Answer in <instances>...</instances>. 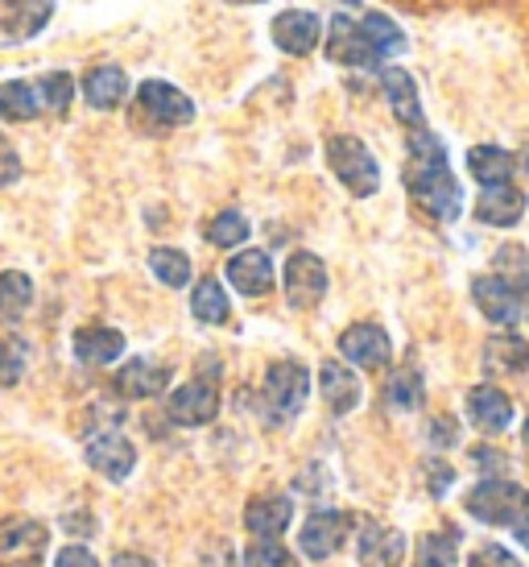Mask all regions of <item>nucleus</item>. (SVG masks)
I'll list each match as a JSON object with an SVG mask.
<instances>
[{"mask_svg":"<svg viewBox=\"0 0 529 567\" xmlns=\"http://www.w3.org/2000/svg\"><path fill=\"white\" fill-rule=\"evenodd\" d=\"M409 199L422 216H431L435 224H452L464 212V190L455 183V174L447 171V150L431 128H409Z\"/></svg>","mask_w":529,"mask_h":567,"instance_id":"nucleus-1","label":"nucleus"},{"mask_svg":"<svg viewBox=\"0 0 529 567\" xmlns=\"http://www.w3.org/2000/svg\"><path fill=\"white\" fill-rule=\"evenodd\" d=\"M405 50V33L393 25L390 17L369 13L352 21V17H335L328 33L331 63L343 66H381V59H393Z\"/></svg>","mask_w":529,"mask_h":567,"instance_id":"nucleus-2","label":"nucleus"},{"mask_svg":"<svg viewBox=\"0 0 529 567\" xmlns=\"http://www.w3.org/2000/svg\"><path fill=\"white\" fill-rule=\"evenodd\" d=\"M307 398H311V373H307V364L273 361L264 369L261 394L252 398V406L264 419V426H286L302 414Z\"/></svg>","mask_w":529,"mask_h":567,"instance_id":"nucleus-3","label":"nucleus"},{"mask_svg":"<svg viewBox=\"0 0 529 567\" xmlns=\"http://www.w3.org/2000/svg\"><path fill=\"white\" fill-rule=\"evenodd\" d=\"M195 121V104L166 80H145L137 87V104H133V125L149 128V133H174L178 125Z\"/></svg>","mask_w":529,"mask_h":567,"instance_id":"nucleus-4","label":"nucleus"},{"mask_svg":"<svg viewBox=\"0 0 529 567\" xmlns=\"http://www.w3.org/2000/svg\"><path fill=\"white\" fill-rule=\"evenodd\" d=\"M328 166L356 199H369V195L381 190V166H376L373 150L360 142V137H352V133L328 137Z\"/></svg>","mask_w":529,"mask_h":567,"instance_id":"nucleus-5","label":"nucleus"},{"mask_svg":"<svg viewBox=\"0 0 529 567\" xmlns=\"http://www.w3.org/2000/svg\"><path fill=\"white\" fill-rule=\"evenodd\" d=\"M467 514L471 518L488 522V526H514L521 514L529 509V493L517 481H505V476H488L476 488H467Z\"/></svg>","mask_w":529,"mask_h":567,"instance_id":"nucleus-6","label":"nucleus"},{"mask_svg":"<svg viewBox=\"0 0 529 567\" xmlns=\"http://www.w3.org/2000/svg\"><path fill=\"white\" fill-rule=\"evenodd\" d=\"M50 547V526L38 518L0 522V567H42Z\"/></svg>","mask_w":529,"mask_h":567,"instance_id":"nucleus-7","label":"nucleus"},{"mask_svg":"<svg viewBox=\"0 0 529 567\" xmlns=\"http://www.w3.org/2000/svg\"><path fill=\"white\" fill-rule=\"evenodd\" d=\"M54 0H0V50L25 47L50 25Z\"/></svg>","mask_w":529,"mask_h":567,"instance_id":"nucleus-8","label":"nucleus"},{"mask_svg":"<svg viewBox=\"0 0 529 567\" xmlns=\"http://www.w3.org/2000/svg\"><path fill=\"white\" fill-rule=\"evenodd\" d=\"M286 302L294 307V311H311L323 302L328 295V266L314 257V252H294L290 261H286Z\"/></svg>","mask_w":529,"mask_h":567,"instance_id":"nucleus-9","label":"nucleus"},{"mask_svg":"<svg viewBox=\"0 0 529 567\" xmlns=\"http://www.w3.org/2000/svg\"><path fill=\"white\" fill-rule=\"evenodd\" d=\"M83 456H87V464H92L95 473L108 476V481H125L137 468V447L125 435H116V431H95V435H87Z\"/></svg>","mask_w":529,"mask_h":567,"instance_id":"nucleus-10","label":"nucleus"},{"mask_svg":"<svg viewBox=\"0 0 529 567\" xmlns=\"http://www.w3.org/2000/svg\"><path fill=\"white\" fill-rule=\"evenodd\" d=\"M352 535V514H340V509H314L302 535H298V547L311 555V559H331V555L343 547V538Z\"/></svg>","mask_w":529,"mask_h":567,"instance_id":"nucleus-11","label":"nucleus"},{"mask_svg":"<svg viewBox=\"0 0 529 567\" xmlns=\"http://www.w3.org/2000/svg\"><path fill=\"white\" fill-rule=\"evenodd\" d=\"M178 426H207L219 414V390L207 385V381H187L170 394V406H166Z\"/></svg>","mask_w":529,"mask_h":567,"instance_id":"nucleus-12","label":"nucleus"},{"mask_svg":"<svg viewBox=\"0 0 529 567\" xmlns=\"http://www.w3.org/2000/svg\"><path fill=\"white\" fill-rule=\"evenodd\" d=\"M273 42L294 59L314 54V47L323 42V21L307 9H286L281 17H273Z\"/></svg>","mask_w":529,"mask_h":567,"instance_id":"nucleus-13","label":"nucleus"},{"mask_svg":"<svg viewBox=\"0 0 529 567\" xmlns=\"http://www.w3.org/2000/svg\"><path fill=\"white\" fill-rule=\"evenodd\" d=\"M340 352L360 369H373L381 373L390 364V336L376 328V323H352L340 336Z\"/></svg>","mask_w":529,"mask_h":567,"instance_id":"nucleus-14","label":"nucleus"},{"mask_svg":"<svg viewBox=\"0 0 529 567\" xmlns=\"http://www.w3.org/2000/svg\"><path fill=\"white\" fill-rule=\"evenodd\" d=\"M360 567H402L405 559V535L397 526H385V522H369L360 530V547H356Z\"/></svg>","mask_w":529,"mask_h":567,"instance_id":"nucleus-15","label":"nucleus"},{"mask_svg":"<svg viewBox=\"0 0 529 567\" xmlns=\"http://www.w3.org/2000/svg\"><path fill=\"white\" fill-rule=\"evenodd\" d=\"M471 299L480 307V316L492 319V323H517V316H521V290L509 286L505 278H497V274L476 278L471 282Z\"/></svg>","mask_w":529,"mask_h":567,"instance_id":"nucleus-16","label":"nucleus"},{"mask_svg":"<svg viewBox=\"0 0 529 567\" xmlns=\"http://www.w3.org/2000/svg\"><path fill=\"white\" fill-rule=\"evenodd\" d=\"M467 419L484 435H500L514 423V402L509 394H500L497 385H476V390H467Z\"/></svg>","mask_w":529,"mask_h":567,"instance_id":"nucleus-17","label":"nucleus"},{"mask_svg":"<svg viewBox=\"0 0 529 567\" xmlns=\"http://www.w3.org/2000/svg\"><path fill=\"white\" fill-rule=\"evenodd\" d=\"M290 518H294V505L281 493H261V497H252L245 505V530L257 538H281Z\"/></svg>","mask_w":529,"mask_h":567,"instance_id":"nucleus-18","label":"nucleus"},{"mask_svg":"<svg viewBox=\"0 0 529 567\" xmlns=\"http://www.w3.org/2000/svg\"><path fill=\"white\" fill-rule=\"evenodd\" d=\"M228 282H232L245 299L269 295V290H273V261H269V252H261V249L236 252L232 261H228Z\"/></svg>","mask_w":529,"mask_h":567,"instance_id":"nucleus-19","label":"nucleus"},{"mask_svg":"<svg viewBox=\"0 0 529 567\" xmlns=\"http://www.w3.org/2000/svg\"><path fill=\"white\" fill-rule=\"evenodd\" d=\"M381 92H385L393 116H397L405 128L426 125V121H422V104H418V83H414L409 71H402V66H385V71H381Z\"/></svg>","mask_w":529,"mask_h":567,"instance_id":"nucleus-20","label":"nucleus"},{"mask_svg":"<svg viewBox=\"0 0 529 567\" xmlns=\"http://www.w3.org/2000/svg\"><path fill=\"white\" fill-rule=\"evenodd\" d=\"M170 364H162V361H145V357H137V361H128L121 373H116V394H125V398H157L166 385H170Z\"/></svg>","mask_w":529,"mask_h":567,"instance_id":"nucleus-21","label":"nucleus"},{"mask_svg":"<svg viewBox=\"0 0 529 567\" xmlns=\"http://www.w3.org/2000/svg\"><path fill=\"white\" fill-rule=\"evenodd\" d=\"M526 207H529L526 190L500 183V187H488L480 195V204H476V220L492 224V228H514V224L526 216Z\"/></svg>","mask_w":529,"mask_h":567,"instance_id":"nucleus-22","label":"nucleus"},{"mask_svg":"<svg viewBox=\"0 0 529 567\" xmlns=\"http://www.w3.org/2000/svg\"><path fill=\"white\" fill-rule=\"evenodd\" d=\"M83 100L100 112L121 109L128 100V75L121 66H92V71L83 75Z\"/></svg>","mask_w":529,"mask_h":567,"instance_id":"nucleus-23","label":"nucleus"},{"mask_svg":"<svg viewBox=\"0 0 529 567\" xmlns=\"http://www.w3.org/2000/svg\"><path fill=\"white\" fill-rule=\"evenodd\" d=\"M319 390H323V402L331 406V414H348V410L360 406V378L340 361H323Z\"/></svg>","mask_w":529,"mask_h":567,"instance_id":"nucleus-24","label":"nucleus"},{"mask_svg":"<svg viewBox=\"0 0 529 567\" xmlns=\"http://www.w3.org/2000/svg\"><path fill=\"white\" fill-rule=\"evenodd\" d=\"M484 369L492 373V378H509V373H526L529 369V344L521 336H492L488 344H484Z\"/></svg>","mask_w":529,"mask_h":567,"instance_id":"nucleus-25","label":"nucleus"},{"mask_svg":"<svg viewBox=\"0 0 529 567\" xmlns=\"http://www.w3.org/2000/svg\"><path fill=\"white\" fill-rule=\"evenodd\" d=\"M390 4L414 17H438V13H497V9H517L526 0H390Z\"/></svg>","mask_w":529,"mask_h":567,"instance_id":"nucleus-26","label":"nucleus"},{"mask_svg":"<svg viewBox=\"0 0 529 567\" xmlns=\"http://www.w3.org/2000/svg\"><path fill=\"white\" fill-rule=\"evenodd\" d=\"M125 352V336L116 328H79L75 331V357L83 364H112Z\"/></svg>","mask_w":529,"mask_h":567,"instance_id":"nucleus-27","label":"nucleus"},{"mask_svg":"<svg viewBox=\"0 0 529 567\" xmlns=\"http://www.w3.org/2000/svg\"><path fill=\"white\" fill-rule=\"evenodd\" d=\"M467 171L476 174L484 187H500V183L514 178V158H509L500 145H476V150L467 154Z\"/></svg>","mask_w":529,"mask_h":567,"instance_id":"nucleus-28","label":"nucleus"},{"mask_svg":"<svg viewBox=\"0 0 529 567\" xmlns=\"http://www.w3.org/2000/svg\"><path fill=\"white\" fill-rule=\"evenodd\" d=\"M190 316L199 319V323H228L232 316V302H228V290L216 282V278H203L195 286V295H190Z\"/></svg>","mask_w":529,"mask_h":567,"instance_id":"nucleus-29","label":"nucleus"},{"mask_svg":"<svg viewBox=\"0 0 529 567\" xmlns=\"http://www.w3.org/2000/svg\"><path fill=\"white\" fill-rule=\"evenodd\" d=\"M30 302H33L30 274H17V269L0 274V328H4V323H17V319L30 311Z\"/></svg>","mask_w":529,"mask_h":567,"instance_id":"nucleus-30","label":"nucleus"},{"mask_svg":"<svg viewBox=\"0 0 529 567\" xmlns=\"http://www.w3.org/2000/svg\"><path fill=\"white\" fill-rule=\"evenodd\" d=\"M385 406L390 410H418L426 402V390H422V373L418 369H397L390 381H385Z\"/></svg>","mask_w":529,"mask_h":567,"instance_id":"nucleus-31","label":"nucleus"},{"mask_svg":"<svg viewBox=\"0 0 529 567\" xmlns=\"http://www.w3.org/2000/svg\"><path fill=\"white\" fill-rule=\"evenodd\" d=\"M149 269L157 274V282L174 286V290H183L190 282V257L183 249H166V245L149 249Z\"/></svg>","mask_w":529,"mask_h":567,"instance_id":"nucleus-32","label":"nucleus"},{"mask_svg":"<svg viewBox=\"0 0 529 567\" xmlns=\"http://www.w3.org/2000/svg\"><path fill=\"white\" fill-rule=\"evenodd\" d=\"M455 547H459V530L422 535L418 551H414V567H455Z\"/></svg>","mask_w":529,"mask_h":567,"instance_id":"nucleus-33","label":"nucleus"},{"mask_svg":"<svg viewBox=\"0 0 529 567\" xmlns=\"http://www.w3.org/2000/svg\"><path fill=\"white\" fill-rule=\"evenodd\" d=\"M38 116V92L30 83H0V121H33Z\"/></svg>","mask_w":529,"mask_h":567,"instance_id":"nucleus-34","label":"nucleus"},{"mask_svg":"<svg viewBox=\"0 0 529 567\" xmlns=\"http://www.w3.org/2000/svg\"><path fill=\"white\" fill-rule=\"evenodd\" d=\"M207 240L219 245V249H236V245L249 240V220H245L236 207H228V212H219L216 220L207 224Z\"/></svg>","mask_w":529,"mask_h":567,"instance_id":"nucleus-35","label":"nucleus"},{"mask_svg":"<svg viewBox=\"0 0 529 567\" xmlns=\"http://www.w3.org/2000/svg\"><path fill=\"white\" fill-rule=\"evenodd\" d=\"M38 92H42V104H46L54 116H63V112L71 109V100H75V80H71L66 71H50V75H42Z\"/></svg>","mask_w":529,"mask_h":567,"instance_id":"nucleus-36","label":"nucleus"},{"mask_svg":"<svg viewBox=\"0 0 529 567\" xmlns=\"http://www.w3.org/2000/svg\"><path fill=\"white\" fill-rule=\"evenodd\" d=\"M245 567H298V559L281 547L278 538H261L257 547L245 551Z\"/></svg>","mask_w":529,"mask_h":567,"instance_id":"nucleus-37","label":"nucleus"},{"mask_svg":"<svg viewBox=\"0 0 529 567\" xmlns=\"http://www.w3.org/2000/svg\"><path fill=\"white\" fill-rule=\"evenodd\" d=\"M514 274H517V290H526V286H529V257H526V249H517V245H505V249L497 252V278H505V282L514 286Z\"/></svg>","mask_w":529,"mask_h":567,"instance_id":"nucleus-38","label":"nucleus"},{"mask_svg":"<svg viewBox=\"0 0 529 567\" xmlns=\"http://www.w3.org/2000/svg\"><path fill=\"white\" fill-rule=\"evenodd\" d=\"M25 373V344L21 340H0V390L17 385Z\"/></svg>","mask_w":529,"mask_h":567,"instance_id":"nucleus-39","label":"nucleus"},{"mask_svg":"<svg viewBox=\"0 0 529 567\" xmlns=\"http://www.w3.org/2000/svg\"><path fill=\"white\" fill-rule=\"evenodd\" d=\"M471 567H521V564H517L514 555L505 551L500 543H484L480 551L471 555Z\"/></svg>","mask_w":529,"mask_h":567,"instance_id":"nucleus-40","label":"nucleus"},{"mask_svg":"<svg viewBox=\"0 0 529 567\" xmlns=\"http://www.w3.org/2000/svg\"><path fill=\"white\" fill-rule=\"evenodd\" d=\"M426 488H431V497H443L447 488H452L455 473H452V464H443V460H426Z\"/></svg>","mask_w":529,"mask_h":567,"instance_id":"nucleus-41","label":"nucleus"},{"mask_svg":"<svg viewBox=\"0 0 529 567\" xmlns=\"http://www.w3.org/2000/svg\"><path fill=\"white\" fill-rule=\"evenodd\" d=\"M17 174H21V158H17V150L9 145V137H0V187L17 183Z\"/></svg>","mask_w":529,"mask_h":567,"instance_id":"nucleus-42","label":"nucleus"},{"mask_svg":"<svg viewBox=\"0 0 529 567\" xmlns=\"http://www.w3.org/2000/svg\"><path fill=\"white\" fill-rule=\"evenodd\" d=\"M455 440H459V426H455V419H447V414L431 419V447H452Z\"/></svg>","mask_w":529,"mask_h":567,"instance_id":"nucleus-43","label":"nucleus"},{"mask_svg":"<svg viewBox=\"0 0 529 567\" xmlns=\"http://www.w3.org/2000/svg\"><path fill=\"white\" fill-rule=\"evenodd\" d=\"M54 567H100V559H95L87 547H79V543H75V547H63V551H59Z\"/></svg>","mask_w":529,"mask_h":567,"instance_id":"nucleus-44","label":"nucleus"},{"mask_svg":"<svg viewBox=\"0 0 529 567\" xmlns=\"http://www.w3.org/2000/svg\"><path fill=\"white\" fill-rule=\"evenodd\" d=\"M112 567H154V559H149V555H137V551H121L116 559H112Z\"/></svg>","mask_w":529,"mask_h":567,"instance_id":"nucleus-45","label":"nucleus"},{"mask_svg":"<svg viewBox=\"0 0 529 567\" xmlns=\"http://www.w3.org/2000/svg\"><path fill=\"white\" fill-rule=\"evenodd\" d=\"M63 526H66V530H75V535H79V530H83V535H92V530H95V522L87 518V514H83V518H75V514H71V518H63Z\"/></svg>","mask_w":529,"mask_h":567,"instance_id":"nucleus-46","label":"nucleus"},{"mask_svg":"<svg viewBox=\"0 0 529 567\" xmlns=\"http://www.w3.org/2000/svg\"><path fill=\"white\" fill-rule=\"evenodd\" d=\"M476 464H484V468H500V452H492V447H476Z\"/></svg>","mask_w":529,"mask_h":567,"instance_id":"nucleus-47","label":"nucleus"},{"mask_svg":"<svg viewBox=\"0 0 529 567\" xmlns=\"http://www.w3.org/2000/svg\"><path fill=\"white\" fill-rule=\"evenodd\" d=\"M514 535H517V543H521V547H529V509L514 522Z\"/></svg>","mask_w":529,"mask_h":567,"instance_id":"nucleus-48","label":"nucleus"},{"mask_svg":"<svg viewBox=\"0 0 529 567\" xmlns=\"http://www.w3.org/2000/svg\"><path fill=\"white\" fill-rule=\"evenodd\" d=\"M228 4H261V0H228Z\"/></svg>","mask_w":529,"mask_h":567,"instance_id":"nucleus-49","label":"nucleus"},{"mask_svg":"<svg viewBox=\"0 0 529 567\" xmlns=\"http://www.w3.org/2000/svg\"><path fill=\"white\" fill-rule=\"evenodd\" d=\"M521 166H526V171H529V145H526V154H521Z\"/></svg>","mask_w":529,"mask_h":567,"instance_id":"nucleus-50","label":"nucleus"},{"mask_svg":"<svg viewBox=\"0 0 529 567\" xmlns=\"http://www.w3.org/2000/svg\"><path fill=\"white\" fill-rule=\"evenodd\" d=\"M521 440H526V447H529V423H526V431H521Z\"/></svg>","mask_w":529,"mask_h":567,"instance_id":"nucleus-51","label":"nucleus"}]
</instances>
